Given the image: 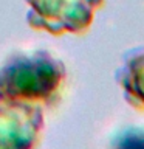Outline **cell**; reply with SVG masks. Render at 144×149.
<instances>
[{
	"label": "cell",
	"mask_w": 144,
	"mask_h": 149,
	"mask_svg": "<svg viewBox=\"0 0 144 149\" xmlns=\"http://www.w3.org/2000/svg\"><path fill=\"white\" fill-rule=\"evenodd\" d=\"M67 70L45 50L16 53L0 65V101L53 106L65 86Z\"/></svg>",
	"instance_id": "obj_1"
},
{
	"label": "cell",
	"mask_w": 144,
	"mask_h": 149,
	"mask_svg": "<svg viewBox=\"0 0 144 149\" xmlns=\"http://www.w3.org/2000/svg\"><path fill=\"white\" fill-rule=\"evenodd\" d=\"M30 5L26 20L34 30L54 36L84 33L91 25L96 9L104 0H25Z\"/></svg>",
	"instance_id": "obj_2"
},
{
	"label": "cell",
	"mask_w": 144,
	"mask_h": 149,
	"mask_svg": "<svg viewBox=\"0 0 144 149\" xmlns=\"http://www.w3.org/2000/svg\"><path fill=\"white\" fill-rule=\"evenodd\" d=\"M44 129L42 107L0 101V148H31Z\"/></svg>",
	"instance_id": "obj_3"
},
{
	"label": "cell",
	"mask_w": 144,
	"mask_h": 149,
	"mask_svg": "<svg viewBox=\"0 0 144 149\" xmlns=\"http://www.w3.org/2000/svg\"><path fill=\"white\" fill-rule=\"evenodd\" d=\"M116 81L123 88L124 98L136 109H144V51L127 54L116 72Z\"/></svg>",
	"instance_id": "obj_4"
}]
</instances>
